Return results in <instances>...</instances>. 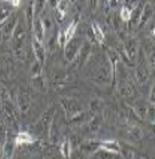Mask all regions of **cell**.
Wrapping results in <instances>:
<instances>
[{"label": "cell", "instance_id": "13", "mask_svg": "<svg viewBox=\"0 0 155 159\" xmlns=\"http://www.w3.org/2000/svg\"><path fill=\"white\" fill-rule=\"evenodd\" d=\"M32 50H34V55H35V60H38L39 63L43 66L44 59H46V48L43 47L42 42L36 40V39H32Z\"/></svg>", "mask_w": 155, "mask_h": 159}, {"label": "cell", "instance_id": "41", "mask_svg": "<svg viewBox=\"0 0 155 159\" xmlns=\"http://www.w3.org/2000/svg\"><path fill=\"white\" fill-rule=\"evenodd\" d=\"M87 159H99L98 157V152H95V154H92V155H88Z\"/></svg>", "mask_w": 155, "mask_h": 159}, {"label": "cell", "instance_id": "1", "mask_svg": "<svg viewBox=\"0 0 155 159\" xmlns=\"http://www.w3.org/2000/svg\"><path fill=\"white\" fill-rule=\"evenodd\" d=\"M114 79V70L108 58H104L92 71V82L99 86H107Z\"/></svg>", "mask_w": 155, "mask_h": 159}, {"label": "cell", "instance_id": "22", "mask_svg": "<svg viewBox=\"0 0 155 159\" xmlns=\"http://www.w3.org/2000/svg\"><path fill=\"white\" fill-rule=\"evenodd\" d=\"M46 4L47 0H34V6H32V17L38 19L40 17V15L46 10Z\"/></svg>", "mask_w": 155, "mask_h": 159}, {"label": "cell", "instance_id": "25", "mask_svg": "<svg viewBox=\"0 0 155 159\" xmlns=\"http://www.w3.org/2000/svg\"><path fill=\"white\" fill-rule=\"evenodd\" d=\"M102 122H103V118L99 116V115H94L91 120L88 122V130H90L92 134L98 132L99 129H100V126H102Z\"/></svg>", "mask_w": 155, "mask_h": 159}, {"label": "cell", "instance_id": "28", "mask_svg": "<svg viewBox=\"0 0 155 159\" xmlns=\"http://www.w3.org/2000/svg\"><path fill=\"white\" fill-rule=\"evenodd\" d=\"M92 32H94V38H95V40L98 43L102 44L104 42V32L96 23H92Z\"/></svg>", "mask_w": 155, "mask_h": 159}, {"label": "cell", "instance_id": "35", "mask_svg": "<svg viewBox=\"0 0 155 159\" xmlns=\"http://www.w3.org/2000/svg\"><path fill=\"white\" fill-rule=\"evenodd\" d=\"M98 157H99V159H114L115 158L114 154L107 152V151H104V150H102L100 152L98 151Z\"/></svg>", "mask_w": 155, "mask_h": 159}, {"label": "cell", "instance_id": "6", "mask_svg": "<svg viewBox=\"0 0 155 159\" xmlns=\"http://www.w3.org/2000/svg\"><path fill=\"white\" fill-rule=\"evenodd\" d=\"M16 104L20 112L23 114L28 112L30 106H31V96H30V92L23 87H19V91H17V95H16Z\"/></svg>", "mask_w": 155, "mask_h": 159}, {"label": "cell", "instance_id": "11", "mask_svg": "<svg viewBox=\"0 0 155 159\" xmlns=\"http://www.w3.org/2000/svg\"><path fill=\"white\" fill-rule=\"evenodd\" d=\"M79 150H80V152L83 155H87V157L92 155V154L98 152L100 150V142H96V140H87V142L80 144Z\"/></svg>", "mask_w": 155, "mask_h": 159}, {"label": "cell", "instance_id": "2", "mask_svg": "<svg viewBox=\"0 0 155 159\" xmlns=\"http://www.w3.org/2000/svg\"><path fill=\"white\" fill-rule=\"evenodd\" d=\"M55 112H56L55 106H50V107L43 112V115L39 118V120L35 123V126H34V131L36 132L38 135L48 134V130H50L52 119L55 116Z\"/></svg>", "mask_w": 155, "mask_h": 159}, {"label": "cell", "instance_id": "39", "mask_svg": "<svg viewBox=\"0 0 155 159\" xmlns=\"http://www.w3.org/2000/svg\"><path fill=\"white\" fill-rule=\"evenodd\" d=\"M20 2L21 0H10V4L12 7H19L20 6Z\"/></svg>", "mask_w": 155, "mask_h": 159}, {"label": "cell", "instance_id": "45", "mask_svg": "<svg viewBox=\"0 0 155 159\" xmlns=\"http://www.w3.org/2000/svg\"><path fill=\"white\" fill-rule=\"evenodd\" d=\"M114 159H115V158H114Z\"/></svg>", "mask_w": 155, "mask_h": 159}, {"label": "cell", "instance_id": "7", "mask_svg": "<svg viewBox=\"0 0 155 159\" xmlns=\"http://www.w3.org/2000/svg\"><path fill=\"white\" fill-rule=\"evenodd\" d=\"M62 106H63V110H64L66 115H67L68 118H72V116L76 115V114L83 111L82 104L79 103L78 100H75V99L63 98L62 99Z\"/></svg>", "mask_w": 155, "mask_h": 159}, {"label": "cell", "instance_id": "21", "mask_svg": "<svg viewBox=\"0 0 155 159\" xmlns=\"http://www.w3.org/2000/svg\"><path fill=\"white\" fill-rule=\"evenodd\" d=\"M59 152H60V155L63 158L70 159L71 152H72V146H71V142H70L68 136H66V138L62 140V143L59 146Z\"/></svg>", "mask_w": 155, "mask_h": 159}, {"label": "cell", "instance_id": "8", "mask_svg": "<svg viewBox=\"0 0 155 159\" xmlns=\"http://www.w3.org/2000/svg\"><path fill=\"white\" fill-rule=\"evenodd\" d=\"M150 78V71H148V67L146 64V61H139V64L136 66L135 68V80L139 86H146Z\"/></svg>", "mask_w": 155, "mask_h": 159}, {"label": "cell", "instance_id": "40", "mask_svg": "<svg viewBox=\"0 0 155 159\" xmlns=\"http://www.w3.org/2000/svg\"><path fill=\"white\" fill-rule=\"evenodd\" d=\"M90 3H91V8L92 10H95V8L98 7V4H99V0H90Z\"/></svg>", "mask_w": 155, "mask_h": 159}, {"label": "cell", "instance_id": "9", "mask_svg": "<svg viewBox=\"0 0 155 159\" xmlns=\"http://www.w3.org/2000/svg\"><path fill=\"white\" fill-rule=\"evenodd\" d=\"M91 51H92L91 43L88 40H84L82 44L80 51H79V55H78V68L79 70L84 67V64L88 61V59H90V56H91Z\"/></svg>", "mask_w": 155, "mask_h": 159}, {"label": "cell", "instance_id": "17", "mask_svg": "<svg viewBox=\"0 0 155 159\" xmlns=\"http://www.w3.org/2000/svg\"><path fill=\"white\" fill-rule=\"evenodd\" d=\"M3 111H4V116L8 120H16L17 119V114H16V108L14 103L11 102V99H7L3 102Z\"/></svg>", "mask_w": 155, "mask_h": 159}, {"label": "cell", "instance_id": "29", "mask_svg": "<svg viewBox=\"0 0 155 159\" xmlns=\"http://www.w3.org/2000/svg\"><path fill=\"white\" fill-rule=\"evenodd\" d=\"M76 28H78V21L76 20H74L72 23H71L68 27H67V30L64 31V36H66V40H71V39L74 38V35H75V32H76Z\"/></svg>", "mask_w": 155, "mask_h": 159}, {"label": "cell", "instance_id": "37", "mask_svg": "<svg viewBox=\"0 0 155 159\" xmlns=\"http://www.w3.org/2000/svg\"><path fill=\"white\" fill-rule=\"evenodd\" d=\"M59 3H60V0H47V6H50L51 10H56Z\"/></svg>", "mask_w": 155, "mask_h": 159}, {"label": "cell", "instance_id": "27", "mask_svg": "<svg viewBox=\"0 0 155 159\" xmlns=\"http://www.w3.org/2000/svg\"><path fill=\"white\" fill-rule=\"evenodd\" d=\"M121 154L123 155V159H132L135 155V151L131 147V144L123 143V146L121 144Z\"/></svg>", "mask_w": 155, "mask_h": 159}, {"label": "cell", "instance_id": "14", "mask_svg": "<svg viewBox=\"0 0 155 159\" xmlns=\"http://www.w3.org/2000/svg\"><path fill=\"white\" fill-rule=\"evenodd\" d=\"M15 147H16L15 138H11L10 131H8V138L3 146V157L6 159H12L14 158V154H15Z\"/></svg>", "mask_w": 155, "mask_h": 159}, {"label": "cell", "instance_id": "32", "mask_svg": "<svg viewBox=\"0 0 155 159\" xmlns=\"http://www.w3.org/2000/svg\"><path fill=\"white\" fill-rule=\"evenodd\" d=\"M130 19H131V10L123 6L121 8V20H123V21H130Z\"/></svg>", "mask_w": 155, "mask_h": 159}, {"label": "cell", "instance_id": "38", "mask_svg": "<svg viewBox=\"0 0 155 159\" xmlns=\"http://www.w3.org/2000/svg\"><path fill=\"white\" fill-rule=\"evenodd\" d=\"M119 4H121V0H108V3H107V6L111 8V10H115Z\"/></svg>", "mask_w": 155, "mask_h": 159}, {"label": "cell", "instance_id": "18", "mask_svg": "<svg viewBox=\"0 0 155 159\" xmlns=\"http://www.w3.org/2000/svg\"><path fill=\"white\" fill-rule=\"evenodd\" d=\"M100 150L111 152L114 155H119L121 154V144L116 140H103V142H100Z\"/></svg>", "mask_w": 155, "mask_h": 159}, {"label": "cell", "instance_id": "36", "mask_svg": "<svg viewBox=\"0 0 155 159\" xmlns=\"http://www.w3.org/2000/svg\"><path fill=\"white\" fill-rule=\"evenodd\" d=\"M123 2H125V7L130 8L131 11L139 4V0H123Z\"/></svg>", "mask_w": 155, "mask_h": 159}, {"label": "cell", "instance_id": "16", "mask_svg": "<svg viewBox=\"0 0 155 159\" xmlns=\"http://www.w3.org/2000/svg\"><path fill=\"white\" fill-rule=\"evenodd\" d=\"M15 142H16V146H24V144L30 146V144L36 142V139H35L28 131H20V132H17L15 136Z\"/></svg>", "mask_w": 155, "mask_h": 159}, {"label": "cell", "instance_id": "3", "mask_svg": "<svg viewBox=\"0 0 155 159\" xmlns=\"http://www.w3.org/2000/svg\"><path fill=\"white\" fill-rule=\"evenodd\" d=\"M19 19L20 17L16 14L11 15L2 25H0V43H7V42L12 40V36H14V32H15V28L17 25Z\"/></svg>", "mask_w": 155, "mask_h": 159}, {"label": "cell", "instance_id": "4", "mask_svg": "<svg viewBox=\"0 0 155 159\" xmlns=\"http://www.w3.org/2000/svg\"><path fill=\"white\" fill-rule=\"evenodd\" d=\"M83 42H84V39L75 38V36L67 42V44L64 46V56L67 63H72V61H75V59H78V55L82 48Z\"/></svg>", "mask_w": 155, "mask_h": 159}, {"label": "cell", "instance_id": "26", "mask_svg": "<svg viewBox=\"0 0 155 159\" xmlns=\"http://www.w3.org/2000/svg\"><path fill=\"white\" fill-rule=\"evenodd\" d=\"M103 110V102L98 98H94L90 102V111L94 114V115H99V112H102Z\"/></svg>", "mask_w": 155, "mask_h": 159}, {"label": "cell", "instance_id": "31", "mask_svg": "<svg viewBox=\"0 0 155 159\" xmlns=\"http://www.w3.org/2000/svg\"><path fill=\"white\" fill-rule=\"evenodd\" d=\"M31 75H32V78H36V76H40L42 75V64L39 63L38 60H35L32 63V67H31Z\"/></svg>", "mask_w": 155, "mask_h": 159}, {"label": "cell", "instance_id": "12", "mask_svg": "<svg viewBox=\"0 0 155 159\" xmlns=\"http://www.w3.org/2000/svg\"><path fill=\"white\" fill-rule=\"evenodd\" d=\"M154 17V10L150 3H146L143 6V10H142V16H140V21H139V27L144 28L150 21L153 20Z\"/></svg>", "mask_w": 155, "mask_h": 159}, {"label": "cell", "instance_id": "33", "mask_svg": "<svg viewBox=\"0 0 155 159\" xmlns=\"http://www.w3.org/2000/svg\"><path fill=\"white\" fill-rule=\"evenodd\" d=\"M7 99H10L8 91H7V88L4 87L2 83H0V103H3V102H4V100H7Z\"/></svg>", "mask_w": 155, "mask_h": 159}, {"label": "cell", "instance_id": "44", "mask_svg": "<svg viewBox=\"0 0 155 159\" xmlns=\"http://www.w3.org/2000/svg\"><path fill=\"white\" fill-rule=\"evenodd\" d=\"M4 2H10V0H4Z\"/></svg>", "mask_w": 155, "mask_h": 159}, {"label": "cell", "instance_id": "5", "mask_svg": "<svg viewBox=\"0 0 155 159\" xmlns=\"http://www.w3.org/2000/svg\"><path fill=\"white\" fill-rule=\"evenodd\" d=\"M123 47H125V54L127 56V59H130V63L132 64L134 61H136L139 55V48L140 43L135 36H128L127 39L123 40Z\"/></svg>", "mask_w": 155, "mask_h": 159}, {"label": "cell", "instance_id": "34", "mask_svg": "<svg viewBox=\"0 0 155 159\" xmlns=\"http://www.w3.org/2000/svg\"><path fill=\"white\" fill-rule=\"evenodd\" d=\"M148 102H150V104H155V79H154V82H153V86H151V88H150Z\"/></svg>", "mask_w": 155, "mask_h": 159}, {"label": "cell", "instance_id": "30", "mask_svg": "<svg viewBox=\"0 0 155 159\" xmlns=\"http://www.w3.org/2000/svg\"><path fill=\"white\" fill-rule=\"evenodd\" d=\"M7 138H8V129L3 122H0V144H2V147L4 146V143H6Z\"/></svg>", "mask_w": 155, "mask_h": 159}, {"label": "cell", "instance_id": "23", "mask_svg": "<svg viewBox=\"0 0 155 159\" xmlns=\"http://www.w3.org/2000/svg\"><path fill=\"white\" fill-rule=\"evenodd\" d=\"M142 136H143V132H142L139 127L132 126L131 129L128 130V140H130L131 143H138L142 139Z\"/></svg>", "mask_w": 155, "mask_h": 159}, {"label": "cell", "instance_id": "10", "mask_svg": "<svg viewBox=\"0 0 155 159\" xmlns=\"http://www.w3.org/2000/svg\"><path fill=\"white\" fill-rule=\"evenodd\" d=\"M119 91L122 92V95L127 99H134L136 96V88L135 84L132 83L130 79H127L126 82H123L119 84Z\"/></svg>", "mask_w": 155, "mask_h": 159}, {"label": "cell", "instance_id": "20", "mask_svg": "<svg viewBox=\"0 0 155 159\" xmlns=\"http://www.w3.org/2000/svg\"><path fill=\"white\" fill-rule=\"evenodd\" d=\"M142 10H143V4H138L134 10L131 11V19H130V24L132 28L139 27V21H140V16H142Z\"/></svg>", "mask_w": 155, "mask_h": 159}, {"label": "cell", "instance_id": "43", "mask_svg": "<svg viewBox=\"0 0 155 159\" xmlns=\"http://www.w3.org/2000/svg\"><path fill=\"white\" fill-rule=\"evenodd\" d=\"M59 159H66V158H63V157H60V158H59Z\"/></svg>", "mask_w": 155, "mask_h": 159}, {"label": "cell", "instance_id": "42", "mask_svg": "<svg viewBox=\"0 0 155 159\" xmlns=\"http://www.w3.org/2000/svg\"><path fill=\"white\" fill-rule=\"evenodd\" d=\"M107 3H108V0H99L98 6H107Z\"/></svg>", "mask_w": 155, "mask_h": 159}, {"label": "cell", "instance_id": "19", "mask_svg": "<svg viewBox=\"0 0 155 159\" xmlns=\"http://www.w3.org/2000/svg\"><path fill=\"white\" fill-rule=\"evenodd\" d=\"M147 110H148V103H146L144 100H136L135 104L132 106V111L136 114V116L139 119H146Z\"/></svg>", "mask_w": 155, "mask_h": 159}, {"label": "cell", "instance_id": "24", "mask_svg": "<svg viewBox=\"0 0 155 159\" xmlns=\"http://www.w3.org/2000/svg\"><path fill=\"white\" fill-rule=\"evenodd\" d=\"M12 10H14V7H12L11 4L8 6V4L3 3L2 6H0V25H2L4 21L12 15Z\"/></svg>", "mask_w": 155, "mask_h": 159}, {"label": "cell", "instance_id": "15", "mask_svg": "<svg viewBox=\"0 0 155 159\" xmlns=\"http://www.w3.org/2000/svg\"><path fill=\"white\" fill-rule=\"evenodd\" d=\"M32 31H34V38L36 39V40L43 43L44 35H46V30H44V25H43V21H42L40 17L34 19V21H32Z\"/></svg>", "mask_w": 155, "mask_h": 159}]
</instances>
